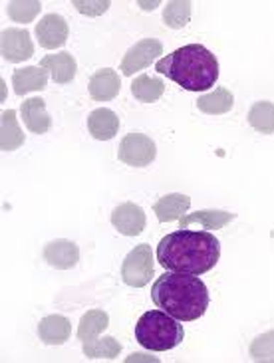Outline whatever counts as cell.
<instances>
[{"mask_svg": "<svg viewBox=\"0 0 274 363\" xmlns=\"http://www.w3.org/2000/svg\"><path fill=\"white\" fill-rule=\"evenodd\" d=\"M221 258V242L209 230L169 233L157 246V260L169 272L201 276L213 270Z\"/></svg>", "mask_w": 274, "mask_h": 363, "instance_id": "cell-1", "label": "cell"}, {"mask_svg": "<svg viewBox=\"0 0 274 363\" xmlns=\"http://www.w3.org/2000/svg\"><path fill=\"white\" fill-rule=\"evenodd\" d=\"M153 304L179 322H195L211 304V294L203 280L183 272H165L151 286Z\"/></svg>", "mask_w": 274, "mask_h": 363, "instance_id": "cell-2", "label": "cell"}, {"mask_svg": "<svg viewBox=\"0 0 274 363\" xmlns=\"http://www.w3.org/2000/svg\"><path fill=\"white\" fill-rule=\"evenodd\" d=\"M155 69L187 91L211 89L219 79V62L215 54L203 44L181 46L169 56L159 60Z\"/></svg>", "mask_w": 274, "mask_h": 363, "instance_id": "cell-3", "label": "cell"}, {"mask_svg": "<svg viewBox=\"0 0 274 363\" xmlns=\"http://www.w3.org/2000/svg\"><path fill=\"white\" fill-rule=\"evenodd\" d=\"M185 337L183 325L179 320L167 314L163 310H151L146 312L137 320L136 340L141 347L149 352H169L181 345Z\"/></svg>", "mask_w": 274, "mask_h": 363, "instance_id": "cell-4", "label": "cell"}, {"mask_svg": "<svg viewBox=\"0 0 274 363\" xmlns=\"http://www.w3.org/2000/svg\"><path fill=\"white\" fill-rule=\"evenodd\" d=\"M121 278L131 288H143L153 278V252L149 245H137L121 264Z\"/></svg>", "mask_w": 274, "mask_h": 363, "instance_id": "cell-5", "label": "cell"}, {"mask_svg": "<svg viewBox=\"0 0 274 363\" xmlns=\"http://www.w3.org/2000/svg\"><path fill=\"white\" fill-rule=\"evenodd\" d=\"M157 147L153 139L143 133H129L121 139L118 149V157L129 167H147L155 161Z\"/></svg>", "mask_w": 274, "mask_h": 363, "instance_id": "cell-6", "label": "cell"}, {"mask_svg": "<svg viewBox=\"0 0 274 363\" xmlns=\"http://www.w3.org/2000/svg\"><path fill=\"white\" fill-rule=\"evenodd\" d=\"M161 54H163V46H161L159 40H139L136 46H131L128 50V54L121 60V74L124 76H131L136 72H141Z\"/></svg>", "mask_w": 274, "mask_h": 363, "instance_id": "cell-7", "label": "cell"}, {"mask_svg": "<svg viewBox=\"0 0 274 363\" xmlns=\"http://www.w3.org/2000/svg\"><path fill=\"white\" fill-rule=\"evenodd\" d=\"M68 22L60 14H46L36 24V40L46 50L62 48L68 40Z\"/></svg>", "mask_w": 274, "mask_h": 363, "instance_id": "cell-8", "label": "cell"}, {"mask_svg": "<svg viewBox=\"0 0 274 363\" xmlns=\"http://www.w3.org/2000/svg\"><path fill=\"white\" fill-rule=\"evenodd\" d=\"M34 44L30 40V32L24 28H6L2 32V56L12 64H18L32 58Z\"/></svg>", "mask_w": 274, "mask_h": 363, "instance_id": "cell-9", "label": "cell"}, {"mask_svg": "<svg viewBox=\"0 0 274 363\" xmlns=\"http://www.w3.org/2000/svg\"><path fill=\"white\" fill-rule=\"evenodd\" d=\"M111 225L124 236H137L146 230V213L136 203H124L114 208Z\"/></svg>", "mask_w": 274, "mask_h": 363, "instance_id": "cell-10", "label": "cell"}, {"mask_svg": "<svg viewBox=\"0 0 274 363\" xmlns=\"http://www.w3.org/2000/svg\"><path fill=\"white\" fill-rule=\"evenodd\" d=\"M44 258L52 268L58 270H70L80 262V248L76 242L66 240V238H58L52 240L50 245L44 248Z\"/></svg>", "mask_w": 274, "mask_h": 363, "instance_id": "cell-11", "label": "cell"}, {"mask_svg": "<svg viewBox=\"0 0 274 363\" xmlns=\"http://www.w3.org/2000/svg\"><path fill=\"white\" fill-rule=\"evenodd\" d=\"M20 116L24 125L32 131V133H48L52 128V118L46 111V101L42 98H30L20 106Z\"/></svg>", "mask_w": 274, "mask_h": 363, "instance_id": "cell-12", "label": "cell"}, {"mask_svg": "<svg viewBox=\"0 0 274 363\" xmlns=\"http://www.w3.org/2000/svg\"><path fill=\"white\" fill-rule=\"evenodd\" d=\"M119 88H121V79L116 74V69H98L89 78V96L96 101H111V99H116V96L119 94Z\"/></svg>", "mask_w": 274, "mask_h": 363, "instance_id": "cell-13", "label": "cell"}, {"mask_svg": "<svg viewBox=\"0 0 274 363\" xmlns=\"http://www.w3.org/2000/svg\"><path fill=\"white\" fill-rule=\"evenodd\" d=\"M70 334H72V324L64 315H46L38 325L40 340L46 345L66 344Z\"/></svg>", "mask_w": 274, "mask_h": 363, "instance_id": "cell-14", "label": "cell"}, {"mask_svg": "<svg viewBox=\"0 0 274 363\" xmlns=\"http://www.w3.org/2000/svg\"><path fill=\"white\" fill-rule=\"evenodd\" d=\"M40 68L46 69L56 84H68L76 76L78 66L74 56H70L68 52H60L54 56H44L40 62Z\"/></svg>", "mask_w": 274, "mask_h": 363, "instance_id": "cell-15", "label": "cell"}, {"mask_svg": "<svg viewBox=\"0 0 274 363\" xmlns=\"http://www.w3.org/2000/svg\"><path fill=\"white\" fill-rule=\"evenodd\" d=\"M88 129L94 139H98V141H109L119 131V118L111 109L99 108L89 113Z\"/></svg>", "mask_w": 274, "mask_h": 363, "instance_id": "cell-16", "label": "cell"}, {"mask_svg": "<svg viewBox=\"0 0 274 363\" xmlns=\"http://www.w3.org/2000/svg\"><path fill=\"white\" fill-rule=\"evenodd\" d=\"M191 208V199L187 195L171 193V195L161 196L153 205V213L157 215L159 223H171L177 218H183L185 213Z\"/></svg>", "mask_w": 274, "mask_h": 363, "instance_id": "cell-17", "label": "cell"}, {"mask_svg": "<svg viewBox=\"0 0 274 363\" xmlns=\"http://www.w3.org/2000/svg\"><path fill=\"white\" fill-rule=\"evenodd\" d=\"M46 84H48V72L40 66L20 68L12 74V86L18 96H26L28 91H40L46 88Z\"/></svg>", "mask_w": 274, "mask_h": 363, "instance_id": "cell-18", "label": "cell"}, {"mask_svg": "<svg viewBox=\"0 0 274 363\" xmlns=\"http://www.w3.org/2000/svg\"><path fill=\"white\" fill-rule=\"evenodd\" d=\"M231 220H235L233 213H225V211H197L193 215H187L179 218V228H187L189 225H201L205 230H217L223 228Z\"/></svg>", "mask_w": 274, "mask_h": 363, "instance_id": "cell-19", "label": "cell"}, {"mask_svg": "<svg viewBox=\"0 0 274 363\" xmlns=\"http://www.w3.org/2000/svg\"><path fill=\"white\" fill-rule=\"evenodd\" d=\"M233 104H235V98L226 88H217L215 91L197 99V108L209 116H223L233 109Z\"/></svg>", "mask_w": 274, "mask_h": 363, "instance_id": "cell-20", "label": "cell"}, {"mask_svg": "<svg viewBox=\"0 0 274 363\" xmlns=\"http://www.w3.org/2000/svg\"><path fill=\"white\" fill-rule=\"evenodd\" d=\"M2 131H0V147L2 151H14L20 145H24V133L18 125L16 119V111L14 109H6L2 113Z\"/></svg>", "mask_w": 274, "mask_h": 363, "instance_id": "cell-21", "label": "cell"}, {"mask_svg": "<svg viewBox=\"0 0 274 363\" xmlns=\"http://www.w3.org/2000/svg\"><path fill=\"white\" fill-rule=\"evenodd\" d=\"M163 91H165L163 82L155 78V76H147V74H141L131 84V94L141 104H153V101H157V99L163 96Z\"/></svg>", "mask_w": 274, "mask_h": 363, "instance_id": "cell-22", "label": "cell"}, {"mask_svg": "<svg viewBox=\"0 0 274 363\" xmlns=\"http://www.w3.org/2000/svg\"><path fill=\"white\" fill-rule=\"evenodd\" d=\"M109 325V318L104 310H89L88 314L82 315L78 328V337L82 342L96 340L102 332H106Z\"/></svg>", "mask_w": 274, "mask_h": 363, "instance_id": "cell-23", "label": "cell"}, {"mask_svg": "<svg viewBox=\"0 0 274 363\" xmlns=\"http://www.w3.org/2000/svg\"><path fill=\"white\" fill-rule=\"evenodd\" d=\"M248 123L263 135L274 133V104L270 101H258L248 111Z\"/></svg>", "mask_w": 274, "mask_h": 363, "instance_id": "cell-24", "label": "cell"}, {"mask_svg": "<svg viewBox=\"0 0 274 363\" xmlns=\"http://www.w3.org/2000/svg\"><path fill=\"white\" fill-rule=\"evenodd\" d=\"M84 354L89 359H116L121 352V344L116 337H102V340H89L82 342Z\"/></svg>", "mask_w": 274, "mask_h": 363, "instance_id": "cell-25", "label": "cell"}, {"mask_svg": "<svg viewBox=\"0 0 274 363\" xmlns=\"http://www.w3.org/2000/svg\"><path fill=\"white\" fill-rule=\"evenodd\" d=\"M191 2L187 0H171L167 2L165 9H163V22H165L169 28L179 30L187 26V22L191 20Z\"/></svg>", "mask_w": 274, "mask_h": 363, "instance_id": "cell-26", "label": "cell"}, {"mask_svg": "<svg viewBox=\"0 0 274 363\" xmlns=\"http://www.w3.org/2000/svg\"><path fill=\"white\" fill-rule=\"evenodd\" d=\"M42 10V4L38 0H12L9 2V16L14 22L26 24L36 18Z\"/></svg>", "mask_w": 274, "mask_h": 363, "instance_id": "cell-27", "label": "cell"}, {"mask_svg": "<svg viewBox=\"0 0 274 363\" xmlns=\"http://www.w3.org/2000/svg\"><path fill=\"white\" fill-rule=\"evenodd\" d=\"M251 357L255 362H274V330L256 337L251 345Z\"/></svg>", "mask_w": 274, "mask_h": 363, "instance_id": "cell-28", "label": "cell"}, {"mask_svg": "<svg viewBox=\"0 0 274 363\" xmlns=\"http://www.w3.org/2000/svg\"><path fill=\"white\" fill-rule=\"evenodd\" d=\"M74 6H76L82 14L99 16V14H104L111 4H109L108 0H104V2H99V0H94V2H88V0H74Z\"/></svg>", "mask_w": 274, "mask_h": 363, "instance_id": "cell-29", "label": "cell"}, {"mask_svg": "<svg viewBox=\"0 0 274 363\" xmlns=\"http://www.w3.org/2000/svg\"><path fill=\"white\" fill-rule=\"evenodd\" d=\"M6 98V86H4V82H2V99Z\"/></svg>", "mask_w": 274, "mask_h": 363, "instance_id": "cell-30", "label": "cell"}]
</instances>
